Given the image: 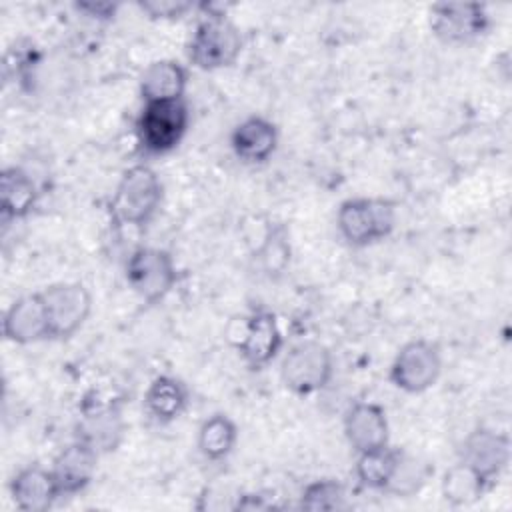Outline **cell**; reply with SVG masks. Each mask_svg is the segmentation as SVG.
<instances>
[{"mask_svg": "<svg viewBox=\"0 0 512 512\" xmlns=\"http://www.w3.org/2000/svg\"><path fill=\"white\" fill-rule=\"evenodd\" d=\"M162 182L158 174L146 166L136 164L130 166L112 196L110 210L116 222L128 224V226H144L152 220V216L158 212L162 204Z\"/></svg>", "mask_w": 512, "mask_h": 512, "instance_id": "1", "label": "cell"}, {"mask_svg": "<svg viewBox=\"0 0 512 512\" xmlns=\"http://www.w3.org/2000/svg\"><path fill=\"white\" fill-rule=\"evenodd\" d=\"M396 224V206L384 198H348L336 214V228L346 244L364 248L390 236Z\"/></svg>", "mask_w": 512, "mask_h": 512, "instance_id": "2", "label": "cell"}, {"mask_svg": "<svg viewBox=\"0 0 512 512\" xmlns=\"http://www.w3.org/2000/svg\"><path fill=\"white\" fill-rule=\"evenodd\" d=\"M242 52V34L224 14L208 12L188 42V60L200 70L232 66Z\"/></svg>", "mask_w": 512, "mask_h": 512, "instance_id": "3", "label": "cell"}, {"mask_svg": "<svg viewBox=\"0 0 512 512\" xmlns=\"http://www.w3.org/2000/svg\"><path fill=\"white\" fill-rule=\"evenodd\" d=\"M190 124V112L184 98L144 102L136 120L138 144L148 154H166L184 138Z\"/></svg>", "mask_w": 512, "mask_h": 512, "instance_id": "4", "label": "cell"}, {"mask_svg": "<svg viewBox=\"0 0 512 512\" xmlns=\"http://www.w3.org/2000/svg\"><path fill=\"white\" fill-rule=\"evenodd\" d=\"M332 352L318 340H302L286 352L280 366V378L294 394H312L322 390L332 378Z\"/></svg>", "mask_w": 512, "mask_h": 512, "instance_id": "5", "label": "cell"}, {"mask_svg": "<svg viewBox=\"0 0 512 512\" xmlns=\"http://www.w3.org/2000/svg\"><path fill=\"white\" fill-rule=\"evenodd\" d=\"M126 280L146 304H156L178 280L174 258L162 248L140 246L126 262Z\"/></svg>", "mask_w": 512, "mask_h": 512, "instance_id": "6", "label": "cell"}, {"mask_svg": "<svg viewBox=\"0 0 512 512\" xmlns=\"http://www.w3.org/2000/svg\"><path fill=\"white\" fill-rule=\"evenodd\" d=\"M40 294L48 314L50 338H70L82 328L92 312L90 290L80 282L50 284Z\"/></svg>", "mask_w": 512, "mask_h": 512, "instance_id": "7", "label": "cell"}, {"mask_svg": "<svg viewBox=\"0 0 512 512\" xmlns=\"http://www.w3.org/2000/svg\"><path fill=\"white\" fill-rule=\"evenodd\" d=\"M442 372V358L436 344L410 340L394 356L390 366L392 384L408 394H418L436 384Z\"/></svg>", "mask_w": 512, "mask_h": 512, "instance_id": "8", "label": "cell"}, {"mask_svg": "<svg viewBox=\"0 0 512 512\" xmlns=\"http://www.w3.org/2000/svg\"><path fill=\"white\" fill-rule=\"evenodd\" d=\"M490 16L480 2H438L430 6V30L444 44H468L486 34Z\"/></svg>", "mask_w": 512, "mask_h": 512, "instance_id": "9", "label": "cell"}, {"mask_svg": "<svg viewBox=\"0 0 512 512\" xmlns=\"http://www.w3.org/2000/svg\"><path fill=\"white\" fill-rule=\"evenodd\" d=\"M460 462L474 470L486 484L500 476L510 462V438L508 434L478 428L464 438L460 450Z\"/></svg>", "mask_w": 512, "mask_h": 512, "instance_id": "10", "label": "cell"}, {"mask_svg": "<svg viewBox=\"0 0 512 512\" xmlns=\"http://www.w3.org/2000/svg\"><path fill=\"white\" fill-rule=\"evenodd\" d=\"M282 342L276 316L266 310H256L244 320V332L236 342V348L252 370H260L276 358Z\"/></svg>", "mask_w": 512, "mask_h": 512, "instance_id": "11", "label": "cell"}, {"mask_svg": "<svg viewBox=\"0 0 512 512\" xmlns=\"http://www.w3.org/2000/svg\"><path fill=\"white\" fill-rule=\"evenodd\" d=\"M4 338L16 344H32L50 338L48 314L42 294H26L10 304L2 320Z\"/></svg>", "mask_w": 512, "mask_h": 512, "instance_id": "12", "label": "cell"}, {"mask_svg": "<svg viewBox=\"0 0 512 512\" xmlns=\"http://www.w3.org/2000/svg\"><path fill=\"white\" fill-rule=\"evenodd\" d=\"M96 462H98V452L86 442L74 440L72 444L64 446L56 454L50 468L58 484L60 496H74L82 492L94 478Z\"/></svg>", "mask_w": 512, "mask_h": 512, "instance_id": "13", "label": "cell"}, {"mask_svg": "<svg viewBox=\"0 0 512 512\" xmlns=\"http://www.w3.org/2000/svg\"><path fill=\"white\" fill-rule=\"evenodd\" d=\"M344 436L360 452L376 450L388 444L386 412L374 402H356L344 416Z\"/></svg>", "mask_w": 512, "mask_h": 512, "instance_id": "14", "label": "cell"}, {"mask_svg": "<svg viewBox=\"0 0 512 512\" xmlns=\"http://www.w3.org/2000/svg\"><path fill=\"white\" fill-rule=\"evenodd\" d=\"M10 494L16 508L24 512H46L60 498L52 470L30 464L16 472L10 482Z\"/></svg>", "mask_w": 512, "mask_h": 512, "instance_id": "15", "label": "cell"}, {"mask_svg": "<svg viewBox=\"0 0 512 512\" xmlns=\"http://www.w3.org/2000/svg\"><path fill=\"white\" fill-rule=\"evenodd\" d=\"M124 436V420L114 404L90 406L84 410L78 426L76 440L86 442L98 454L118 448Z\"/></svg>", "mask_w": 512, "mask_h": 512, "instance_id": "16", "label": "cell"}, {"mask_svg": "<svg viewBox=\"0 0 512 512\" xmlns=\"http://www.w3.org/2000/svg\"><path fill=\"white\" fill-rule=\"evenodd\" d=\"M278 144V128L264 116H250L242 120L230 136V146L234 154L248 162L260 164L266 162Z\"/></svg>", "mask_w": 512, "mask_h": 512, "instance_id": "17", "label": "cell"}, {"mask_svg": "<svg viewBox=\"0 0 512 512\" xmlns=\"http://www.w3.org/2000/svg\"><path fill=\"white\" fill-rule=\"evenodd\" d=\"M188 70L176 60H156L140 76V96L144 102L184 98Z\"/></svg>", "mask_w": 512, "mask_h": 512, "instance_id": "18", "label": "cell"}, {"mask_svg": "<svg viewBox=\"0 0 512 512\" xmlns=\"http://www.w3.org/2000/svg\"><path fill=\"white\" fill-rule=\"evenodd\" d=\"M38 202L34 178L20 166H8L0 174V212L4 220L28 216Z\"/></svg>", "mask_w": 512, "mask_h": 512, "instance_id": "19", "label": "cell"}, {"mask_svg": "<svg viewBox=\"0 0 512 512\" xmlns=\"http://www.w3.org/2000/svg\"><path fill=\"white\" fill-rule=\"evenodd\" d=\"M186 404H188L186 386L178 378L168 374L156 376L144 394L146 412L156 422L176 420L186 410Z\"/></svg>", "mask_w": 512, "mask_h": 512, "instance_id": "20", "label": "cell"}, {"mask_svg": "<svg viewBox=\"0 0 512 512\" xmlns=\"http://www.w3.org/2000/svg\"><path fill=\"white\" fill-rule=\"evenodd\" d=\"M400 456H402V450L392 448L388 444L376 450L360 452L356 460L358 480L372 490H386V486L390 484L398 468Z\"/></svg>", "mask_w": 512, "mask_h": 512, "instance_id": "21", "label": "cell"}, {"mask_svg": "<svg viewBox=\"0 0 512 512\" xmlns=\"http://www.w3.org/2000/svg\"><path fill=\"white\" fill-rule=\"evenodd\" d=\"M238 440V428L226 414H212L198 430V450L206 460L226 458Z\"/></svg>", "mask_w": 512, "mask_h": 512, "instance_id": "22", "label": "cell"}, {"mask_svg": "<svg viewBox=\"0 0 512 512\" xmlns=\"http://www.w3.org/2000/svg\"><path fill=\"white\" fill-rule=\"evenodd\" d=\"M488 484L466 464L458 462L450 470H446L444 480H442V494L444 500L452 506H470L474 504Z\"/></svg>", "mask_w": 512, "mask_h": 512, "instance_id": "23", "label": "cell"}, {"mask_svg": "<svg viewBox=\"0 0 512 512\" xmlns=\"http://www.w3.org/2000/svg\"><path fill=\"white\" fill-rule=\"evenodd\" d=\"M346 506V490L332 478L310 482L300 496V508L310 512L340 510Z\"/></svg>", "mask_w": 512, "mask_h": 512, "instance_id": "24", "label": "cell"}, {"mask_svg": "<svg viewBox=\"0 0 512 512\" xmlns=\"http://www.w3.org/2000/svg\"><path fill=\"white\" fill-rule=\"evenodd\" d=\"M426 476H428L426 464H422L416 458L402 452L398 468H396V472H394V476H392V480H390V484L386 486L384 492L410 496V494L420 490V486L426 482Z\"/></svg>", "mask_w": 512, "mask_h": 512, "instance_id": "25", "label": "cell"}, {"mask_svg": "<svg viewBox=\"0 0 512 512\" xmlns=\"http://www.w3.org/2000/svg\"><path fill=\"white\" fill-rule=\"evenodd\" d=\"M260 258L264 262V268L272 272H282L288 258H290V246L286 240L284 228H272L264 240V246L260 250Z\"/></svg>", "mask_w": 512, "mask_h": 512, "instance_id": "26", "label": "cell"}, {"mask_svg": "<svg viewBox=\"0 0 512 512\" xmlns=\"http://www.w3.org/2000/svg\"><path fill=\"white\" fill-rule=\"evenodd\" d=\"M142 12L150 14V18H180L184 12L192 8L190 2H174V0H148L138 4Z\"/></svg>", "mask_w": 512, "mask_h": 512, "instance_id": "27", "label": "cell"}, {"mask_svg": "<svg viewBox=\"0 0 512 512\" xmlns=\"http://www.w3.org/2000/svg\"><path fill=\"white\" fill-rule=\"evenodd\" d=\"M74 8L90 18L96 20H110L116 16L118 12V4L116 2H94V0H80L74 4Z\"/></svg>", "mask_w": 512, "mask_h": 512, "instance_id": "28", "label": "cell"}]
</instances>
